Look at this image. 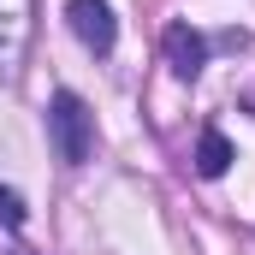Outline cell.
<instances>
[{
	"instance_id": "6da1fadb",
	"label": "cell",
	"mask_w": 255,
	"mask_h": 255,
	"mask_svg": "<svg viewBox=\"0 0 255 255\" xmlns=\"http://www.w3.org/2000/svg\"><path fill=\"white\" fill-rule=\"evenodd\" d=\"M48 142H54V154H60L65 166H83L89 148H95V113H89L71 89H60V95L48 101Z\"/></svg>"
},
{
	"instance_id": "7a4b0ae2",
	"label": "cell",
	"mask_w": 255,
	"mask_h": 255,
	"mask_svg": "<svg viewBox=\"0 0 255 255\" xmlns=\"http://www.w3.org/2000/svg\"><path fill=\"white\" fill-rule=\"evenodd\" d=\"M65 24H71V36L89 54H113V42H119V18H113L107 0H71L65 6Z\"/></svg>"
},
{
	"instance_id": "3957f363",
	"label": "cell",
	"mask_w": 255,
	"mask_h": 255,
	"mask_svg": "<svg viewBox=\"0 0 255 255\" xmlns=\"http://www.w3.org/2000/svg\"><path fill=\"white\" fill-rule=\"evenodd\" d=\"M160 54H166V65H172V77H184V83H190L196 71L208 65V42H202V30H190V24H166Z\"/></svg>"
},
{
	"instance_id": "277c9868",
	"label": "cell",
	"mask_w": 255,
	"mask_h": 255,
	"mask_svg": "<svg viewBox=\"0 0 255 255\" xmlns=\"http://www.w3.org/2000/svg\"><path fill=\"white\" fill-rule=\"evenodd\" d=\"M226 166H232V142H226V130H202V142H196V172H202V178H220V172H226Z\"/></svg>"
},
{
	"instance_id": "5b68a950",
	"label": "cell",
	"mask_w": 255,
	"mask_h": 255,
	"mask_svg": "<svg viewBox=\"0 0 255 255\" xmlns=\"http://www.w3.org/2000/svg\"><path fill=\"white\" fill-rule=\"evenodd\" d=\"M0 220L6 226H24V202H18V190H6V184H0Z\"/></svg>"
}]
</instances>
